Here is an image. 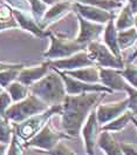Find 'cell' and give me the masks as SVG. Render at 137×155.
<instances>
[{"instance_id":"obj_17","label":"cell","mask_w":137,"mask_h":155,"mask_svg":"<svg viewBox=\"0 0 137 155\" xmlns=\"http://www.w3.org/2000/svg\"><path fill=\"white\" fill-rule=\"evenodd\" d=\"M72 7H73V5L69 1H58L56 4H54L52 6V8L46 11V13L43 14L42 19L40 20L39 26L42 29H45L49 24H52L53 21H56L60 17H62Z\"/></svg>"},{"instance_id":"obj_13","label":"cell","mask_w":137,"mask_h":155,"mask_svg":"<svg viewBox=\"0 0 137 155\" xmlns=\"http://www.w3.org/2000/svg\"><path fill=\"white\" fill-rule=\"evenodd\" d=\"M98 69H100V82L103 86H106L111 91H124V87L128 82L121 73L122 69L103 67H98Z\"/></svg>"},{"instance_id":"obj_33","label":"cell","mask_w":137,"mask_h":155,"mask_svg":"<svg viewBox=\"0 0 137 155\" xmlns=\"http://www.w3.org/2000/svg\"><path fill=\"white\" fill-rule=\"evenodd\" d=\"M12 97L8 94L7 91H2L0 93V115L5 116V113L7 110V108L12 105Z\"/></svg>"},{"instance_id":"obj_3","label":"cell","mask_w":137,"mask_h":155,"mask_svg":"<svg viewBox=\"0 0 137 155\" xmlns=\"http://www.w3.org/2000/svg\"><path fill=\"white\" fill-rule=\"evenodd\" d=\"M55 114H62V104L48 107L45 112L30 116L22 122H19V124L13 122L12 124L13 130L24 142H26L30 139H32L37 133H39L41 128L45 126L49 121V119Z\"/></svg>"},{"instance_id":"obj_31","label":"cell","mask_w":137,"mask_h":155,"mask_svg":"<svg viewBox=\"0 0 137 155\" xmlns=\"http://www.w3.org/2000/svg\"><path fill=\"white\" fill-rule=\"evenodd\" d=\"M38 152L46 155H78L73 149H70L68 146L62 141H60L54 148H52L49 150H38Z\"/></svg>"},{"instance_id":"obj_5","label":"cell","mask_w":137,"mask_h":155,"mask_svg":"<svg viewBox=\"0 0 137 155\" xmlns=\"http://www.w3.org/2000/svg\"><path fill=\"white\" fill-rule=\"evenodd\" d=\"M48 37L50 38V47L47 52H45L43 57L47 60H55V59H62L70 57L80 51L87 48L86 44H80L75 39L67 38L63 35L52 34L48 32Z\"/></svg>"},{"instance_id":"obj_41","label":"cell","mask_w":137,"mask_h":155,"mask_svg":"<svg viewBox=\"0 0 137 155\" xmlns=\"http://www.w3.org/2000/svg\"><path fill=\"white\" fill-rule=\"evenodd\" d=\"M131 121L134 122V125H135V127L137 128V119L135 117V116H132V119H131Z\"/></svg>"},{"instance_id":"obj_15","label":"cell","mask_w":137,"mask_h":155,"mask_svg":"<svg viewBox=\"0 0 137 155\" xmlns=\"http://www.w3.org/2000/svg\"><path fill=\"white\" fill-rule=\"evenodd\" d=\"M73 7L75 8L78 14H80L81 17L86 18L87 20H90L93 22H97V24H106L114 17L113 12L109 13L106 10L94 7V6H89V5H83L80 2L74 4Z\"/></svg>"},{"instance_id":"obj_6","label":"cell","mask_w":137,"mask_h":155,"mask_svg":"<svg viewBox=\"0 0 137 155\" xmlns=\"http://www.w3.org/2000/svg\"><path fill=\"white\" fill-rule=\"evenodd\" d=\"M70 139H72V136H69L66 132L56 130L48 121L41 128L39 133H37L32 139L25 142V147L26 148H37L38 150H49V149L54 148L60 141L70 140Z\"/></svg>"},{"instance_id":"obj_12","label":"cell","mask_w":137,"mask_h":155,"mask_svg":"<svg viewBox=\"0 0 137 155\" xmlns=\"http://www.w3.org/2000/svg\"><path fill=\"white\" fill-rule=\"evenodd\" d=\"M12 13L17 20L19 27H21L22 29L28 31L38 38H43V37L48 35V32H45V29L40 27L38 21L28 11H20L14 8V10H12Z\"/></svg>"},{"instance_id":"obj_10","label":"cell","mask_w":137,"mask_h":155,"mask_svg":"<svg viewBox=\"0 0 137 155\" xmlns=\"http://www.w3.org/2000/svg\"><path fill=\"white\" fill-rule=\"evenodd\" d=\"M100 132H101V126L97 121L96 113L91 112L81 129L87 155H95V146L97 145Z\"/></svg>"},{"instance_id":"obj_42","label":"cell","mask_w":137,"mask_h":155,"mask_svg":"<svg viewBox=\"0 0 137 155\" xmlns=\"http://www.w3.org/2000/svg\"><path fill=\"white\" fill-rule=\"evenodd\" d=\"M135 26H136V29H137V14L135 15Z\"/></svg>"},{"instance_id":"obj_9","label":"cell","mask_w":137,"mask_h":155,"mask_svg":"<svg viewBox=\"0 0 137 155\" xmlns=\"http://www.w3.org/2000/svg\"><path fill=\"white\" fill-rule=\"evenodd\" d=\"M50 68H55L59 71H73L82 67L88 66H95L94 62L90 60L87 53V48L80 51L78 53L62 59H55V60H48Z\"/></svg>"},{"instance_id":"obj_7","label":"cell","mask_w":137,"mask_h":155,"mask_svg":"<svg viewBox=\"0 0 137 155\" xmlns=\"http://www.w3.org/2000/svg\"><path fill=\"white\" fill-rule=\"evenodd\" d=\"M87 53L96 67L116 68V69L124 68V64L122 59L115 57L113 52L104 44H101L96 40L90 41L87 45Z\"/></svg>"},{"instance_id":"obj_38","label":"cell","mask_w":137,"mask_h":155,"mask_svg":"<svg viewBox=\"0 0 137 155\" xmlns=\"http://www.w3.org/2000/svg\"><path fill=\"white\" fill-rule=\"evenodd\" d=\"M7 147H8V143H1L0 142V155H6Z\"/></svg>"},{"instance_id":"obj_32","label":"cell","mask_w":137,"mask_h":155,"mask_svg":"<svg viewBox=\"0 0 137 155\" xmlns=\"http://www.w3.org/2000/svg\"><path fill=\"white\" fill-rule=\"evenodd\" d=\"M124 91L128 93V109L132 112L134 116H137V88L127 84Z\"/></svg>"},{"instance_id":"obj_28","label":"cell","mask_w":137,"mask_h":155,"mask_svg":"<svg viewBox=\"0 0 137 155\" xmlns=\"http://www.w3.org/2000/svg\"><path fill=\"white\" fill-rule=\"evenodd\" d=\"M25 142L17 135L14 132L12 134L8 147H7V152L6 155H25Z\"/></svg>"},{"instance_id":"obj_34","label":"cell","mask_w":137,"mask_h":155,"mask_svg":"<svg viewBox=\"0 0 137 155\" xmlns=\"http://www.w3.org/2000/svg\"><path fill=\"white\" fill-rule=\"evenodd\" d=\"M8 5L13 6L15 10L20 11H30V5L28 0H4Z\"/></svg>"},{"instance_id":"obj_29","label":"cell","mask_w":137,"mask_h":155,"mask_svg":"<svg viewBox=\"0 0 137 155\" xmlns=\"http://www.w3.org/2000/svg\"><path fill=\"white\" fill-rule=\"evenodd\" d=\"M30 5V11H32V15L35 18V20L38 21V24L40 22V20L42 19L43 14L47 11V5L41 1V0H28Z\"/></svg>"},{"instance_id":"obj_20","label":"cell","mask_w":137,"mask_h":155,"mask_svg":"<svg viewBox=\"0 0 137 155\" xmlns=\"http://www.w3.org/2000/svg\"><path fill=\"white\" fill-rule=\"evenodd\" d=\"M104 45L108 48L113 52V54L117 58L122 59L121 55V49L118 46V40H117V29L115 27V20L114 18L108 21V25L104 31Z\"/></svg>"},{"instance_id":"obj_35","label":"cell","mask_w":137,"mask_h":155,"mask_svg":"<svg viewBox=\"0 0 137 155\" xmlns=\"http://www.w3.org/2000/svg\"><path fill=\"white\" fill-rule=\"evenodd\" d=\"M121 148H122L124 155H137V145L135 143L121 142Z\"/></svg>"},{"instance_id":"obj_27","label":"cell","mask_w":137,"mask_h":155,"mask_svg":"<svg viewBox=\"0 0 137 155\" xmlns=\"http://www.w3.org/2000/svg\"><path fill=\"white\" fill-rule=\"evenodd\" d=\"M13 126L10 120L6 116L0 115V142L1 143H10L12 134H13Z\"/></svg>"},{"instance_id":"obj_37","label":"cell","mask_w":137,"mask_h":155,"mask_svg":"<svg viewBox=\"0 0 137 155\" xmlns=\"http://www.w3.org/2000/svg\"><path fill=\"white\" fill-rule=\"evenodd\" d=\"M129 6L134 14H137V0H129Z\"/></svg>"},{"instance_id":"obj_1","label":"cell","mask_w":137,"mask_h":155,"mask_svg":"<svg viewBox=\"0 0 137 155\" xmlns=\"http://www.w3.org/2000/svg\"><path fill=\"white\" fill-rule=\"evenodd\" d=\"M107 93H83L78 95H66L62 102V128L69 136L80 135L82 126L87 117L93 112L98 101L106 97Z\"/></svg>"},{"instance_id":"obj_18","label":"cell","mask_w":137,"mask_h":155,"mask_svg":"<svg viewBox=\"0 0 137 155\" xmlns=\"http://www.w3.org/2000/svg\"><path fill=\"white\" fill-rule=\"evenodd\" d=\"M97 146L106 153V155H124L121 143L114 139L110 132L101 130V134L98 135Z\"/></svg>"},{"instance_id":"obj_26","label":"cell","mask_w":137,"mask_h":155,"mask_svg":"<svg viewBox=\"0 0 137 155\" xmlns=\"http://www.w3.org/2000/svg\"><path fill=\"white\" fill-rule=\"evenodd\" d=\"M78 2L83 4V5L98 7V8L106 11H111V12H113V10L122 6V2H118L115 0H78Z\"/></svg>"},{"instance_id":"obj_16","label":"cell","mask_w":137,"mask_h":155,"mask_svg":"<svg viewBox=\"0 0 137 155\" xmlns=\"http://www.w3.org/2000/svg\"><path fill=\"white\" fill-rule=\"evenodd\" d=\"M49 71H50V65H49V61L47 60L39 66H35V67L21 68L18 77H17V80L30 87L32 84L37 82L41 78L45 77Z\"/></svg>"},{"instance_id":"obj_19","label":"cell","mask_w":137,"mask_h":155,"mask_svg":"<svg viewBox=\"0 0 137 155\" xmlns=\"http://www.w3.org/2000/svg\"><path fill=\"white\" fill-rule=\"evenodd\" d=\"M67 75L75 78L80 81L89 82V84H100V69L96 66L78 68L73 71H62Z\"/></svg>"},{"instance_id":"obj_30","label":"cell","mask_w":137,"mask_h":155,"mask_svg":"<svg viewBox=\"0 0 137 155\" xmlns=\"http://www.w3.org/2000/svg\"><path fill=\"white\" fill-rule=\"evenodd\" d=\"M121 73L130 86L137 88V66L131 65V62H128V65L121 71Z\"/></svg>"},{"instance_id":"obj_36","label":"cell","mask_w":137,"mask_h":155,"mask_svg":"<svg viewBox=\"0 0 137 155\" xmlns=\"http://www.w3.org/2000/svg\"><path fill=\"white\" fill-rule=\"evenodd\" d=\"M18 64H5V62H0V72L1 71H5V69H8V68L15 67Z\"/></svg>"},{"instance_id":"obj_43","label":"cell","mask_w":137,"mask_h":155,"mask_svg":"<svg viewBox=\"0 0 137 155\" xmlns=\"http://www.w3.org/2000/svg\"><path fill=\"white\" fill-rule=\"evenodd\" d=\"M2 91H4V88H2V87H1V86H0V93H1Z\"/></svg>"},{"instance_id":"obj_21","label":"cell","mask_w":137,"mask_h":155,"mask_svg":"<svg viewBox=\"0 0 137 155\" xmlns=\"http://www.w3.org/2000/svg\"><path fill=\"white\" fill-rule=\"evenodd\" d=\"M132 112L127 109L124 113H122L116 119L111 120L110 122H108L106 125L101 126V130H107V132H121L122 129H124L128 126V124L131 121L132 119Z\"/></svg>"},{"instance_id":"obj_8","label":"cell","mask_w":137,"mask_h":155,"mask_svg":"<svg viewBox=\"0 0 137 155\" xmlns=\"http://www.w3.org/2000/svg\"><path fill=\"white\" fill-rule=\"evenodd\" d=\"M55 69V68H53ZM59 73L66 87V93L68 95H78V94H83V93H93V92H100V93H110L111 89L103 86L102 84H89V82H83L80 81L75 78H72L67 75L65 72L55 69Z\"/></svg>"},{"instance_id":"obj_14","label":"cell","mask_w":137,"mask_h":155,"mask_svg":"<svg viewBox=\"0 0 137 155\" xmlns=\"http://www.w3.org/2000/svg\"><path fill=\"white\" fill-rule=\"evenodd\" d=\"M78 19L80 22V33L75 40L80 44L88 45L90 41H95L100 37V34L103 32V26L97 22L88 21L80 14H78Z\"/></svg>"},{"instance_id":"obj_11","label":"cell","mask_w":137,"mask_h":155,"mask_svg":"<svg viewBox=\"0 0 137 155\" xmlns=\"http://www.w3.org/2000/svg\"><path fill=\"white\" fill-rule=\"evenodd\" d=\"M128 109V99H124L122 101L111 102V104H102L96 107V117L100 124V126H103L111 120L116 119L122 113H124Z\"/></svg>"},{"instance_id":"obj_25","label":"cell","mask_w":137,"mask_h":155,"mask_svg":"<svg viewBox=\"0 0 137 155\" xmlns=\"http://www.w3.org/2000/svg\"><path fill=\"white\" fill-rule=\"evenodd\" d=\"M24 67H25L24 64H18L15 67L1 71V72H0V86L2 88H6L11 82L15 81L18 74H19L20 69Z\"/></svg>"},{"instance_id":"obj_40","label":"cell","mask_w":137,"mask_h":155,"mask_svg":"<svg viewBox=\"0 0 137 155\" xmlns=\"http://www.w3.org/2000/svg\"><path fill=\"white\" fill-rule=\"evenodd\" d=\"M137 58V48L135 49V52H134V53H132V55H131V58L129 59V60H128V62H132V61H134V60H135V59Z\"/></svg>"},{"instance_id":"obj_24","label":"cell","mask_w":137,"mask_h":155,"mask_svg":"<svg viewBox=\"0 0 137 155\" xmlns=\"http://www.w3.org/2000/svg\"><path fill=\"white\" fill-rule=\"evenodd\" d=\"M117 40L121 51L131 47L137 41V29L131 27V28L123 29V31H118Z\"/></svg>"},{"instance_id":"obj_22","label":"cell","mask_w":137,"mask_h":155,"mask_svg":"<svg viewBox=\"0 0 137 155\" xmlns=\"http://www.w3.org/2000/svg\"><path fill=\"white\" fill-rule=\"evenodd\" d=\"M135 25V17H134V13L130 8V6L127 5L124 6V8L121 11L118 18L116 19L115 22V27L118 31H123V29L131 28L132 26Z\"/></svg>"},{"instance_id":"obj_39","label":"cell","mask_w":137,"mask_h":155,"mask_svg":"<svg viewBox=\"0 0 137 155\" xmlns=\"http://www.w3.org/2000/svg\"><path fill=\"white\" fill-rule=\"evenodd\" d=\"M41 1H43L46 5H54V4H56L60 0H41Z\"/></svg>"},{"instance_id":"obj_2","label":"cell","mask_w":137,"mask_h":155,"mask_svg":"<svg viewBox=\"0 0 137 155\" xmlns=\"http://www.w3.org/2000/svg\"><path fill=\"white\" fill-rule=\"evenodd\" d=\"M30 93L38 97L48 106L61 105L67 95L62 78L53 68H50L43 78L30 85Z\"/></svg>"},{"instance_id":"obj_44","label":"cell","mask_w":137,"mask_h":155,"mask_svg":"<svg viewBox=\"0 0 137 155\" xmlns=\"http://www.w3.org/2000/svg\"><path fill=\"white\" fill-rule=\"evenodd\" d=\"M115 1H118V2H122L123 0H115Z\"/></svg>"},{"instance_id":"obj_4","label":"cell","mask_w":137,"mask_h":155,"mask_svg":"<svg viewBox=\"0 0 137 155\" xmlns=\"http://www.w3.org/2000/svg\"><path fill=\"white\" fill-rule=\"evenodd\" d=\"M48 107L50 106L45 104L42 100H40L34 94H28L24 100L11 105L7 108L5 116L12 122L19 124V122L27 120L30 116L45 112Z\"/></svg>"},{"instance_id":"obj_23","label":"cell","mask_w":137,"mask_h":155,"mask_svg":"<svg viewBox=\"0 0 137 155\" xmlns=\"http://www.w3.org/2000/svg\"><path fill=\"white\" fill-rule=\"evenodd\" d=\"M8 94L12 97V101L13 102H18V101H21L24 100L25 97L30 94V87L21 84L20 81L15 80L13 82H11L10 85L6 87Z\"/></svg>"}]
</instances>
